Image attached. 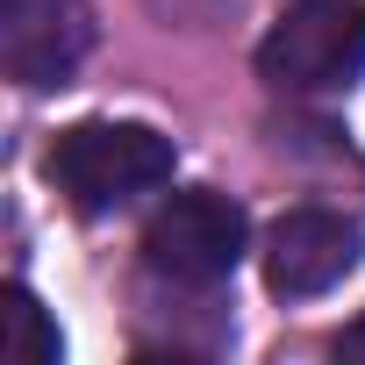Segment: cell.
I'll return each instance as SVG.
<instances>
[{
  "instance_id": "obj_1",
  "label": "cell",
  "mask_w": 365,
  "mask_h": 365,
  "mask_svg": "<svg viewBox=\"0 0 365 365\" xmlns=\"http://www.w3.org/2000/svg\"><path fill=\"white\" fill-rule=\"evenodd\" d=\"M43 172L79 215H115L172 179V136H158L150 122H72L58 129Z\"/></svg>"
},
{
  "instance_id": "obj_2",
  "label": "cell",
  "mask_w": 365,
  "mask_h": 365,
  "mask_svg": "<svg viewBox=\"0 0 365 365\" xmlns=\"http://www.w3.org/2000/svg\"><path fill=\"white\" fill-rule=\"evenodd\" d=\"M258 72L279 93H344L365 72V0H294L258 43Z\"/></svg>"
},
{
  "instance_id": "obj_3",
  "label": "cell",
  "mask_w": 365,
  "mask_h": 365,
  "mask_svg": "<svg viewBox=\"0 0 365 365\" xmlns=\"http://www.w3.org/2000/svg\"><path fill=\"white\" fill-rule=\"evenodd\" d=\"M244 244H251L244 208H237L230 194L194 187V194H172V201L150 215V230H143V265H150L158 279H172V287H222V279L237 272Z\"/></svg>"
},
{
  "instance_id": "obj_4",
  "label": "cell",
  "mask_w": 365,
  "mask_h": 365,
  "mask_svg": "<svg viewBox=\"0 0 365 365\" xmlns=\"http://www.w3.org/2000/svg\"><path fill=\"white\" fill-rule=\"evenodd\" d=\"M365 258V230L329 208H294L265 230V287L279 301H315L336 279H351Z\"/></svg>"
},
{
  "instance_id": "obj_5",
  "label": "cell",
  "mask_w": 365,
  "mask_h": 365,
  "mask_svg": "<svg viewBox=\"0 0 365 365\" xmlns=\"http://www.w3.org/2000/svg\"><path fill=\"white\" fill-rule=\"evenodd\" d=\"M93 51L86 0H0V65L15 86H65Z\"/></svg>"
},
{
  "instance_id": "obj_6",
  "label": "cell",
  "mask_w": 365,
  "mask_h": 365,
  "mask_svg": "<svg viewBox=\"0 0 365 365\" xmlns=\"http://www.w3.org/2000/svg\"><path fill=\"white\" fill-rule=\"evenodd\" d=\"M0 351H8L15 365H58L65 358V336H58V322L43 315V301L29 287L0 294Z\"/></svg>"
},
{
  "instance_id": "obj_7",
  "label": "cell",
  "mask_w": 365,
  "mask_h": 365,
  "mask_svg": "<svg viewBox=\"0 0 365 365\" xmlns=\"http://www.w3.org/2000/svg\"><path fill=\"white\" fill-rule=\"evenodd\" d=\"M336 358H365V322H358V329H344V336H336Z\"/></svg>"
}]
</instances>
